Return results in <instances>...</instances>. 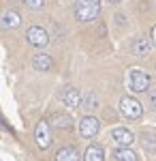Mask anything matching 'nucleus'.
Instances as JSON below:
<instances>
[{
	"instance_id": "nucleus-11",
	"label": "nucleus",
	"mask_w": 156,
	"mask_h": 161,
	"mask_svg": "<svg viewBox=\"0 0 156 161\" xmlns=\"http://www.w3.org/2000/svg\"><path fill=\"white\" fill-rule=\"evenodd\" d=\"M81 108H84L86 114H92V112H96L98 108H101V101H98V97H96V92H86L84 99H81Z\"/></svg>"
},
{
	"instance_id": "nucleus-1",
	"label": "nucleus",
	"mask_w": 156,
	"mask_h": 161,
	"mask_svg": "<svg viewBox=\"0 0 156 161\" xmlns=\"http://www.w3.org/2000/svg\"><path fill=\"white\" fill-rule=\"evenodd\" d=\"M73 11L79 22H94L101 15V0H75Z\"/></svg>"
},
{
	"instance_id": "nucleus-4",
	"label": "nucleus",
	"mask_w": 156,
	"mask_h": 161,
	"mask_svg": "<svg viewBox=\"0 0 156 161\" xmlns=\"http://www.w3.org/2000/svg\"><path fill=\"white\" fill-rule=\"evenodd\" d=\"M34 140H36V146H39L41 150H47L49 146H51V142H54V137H51V123L41 120V123L36 125Z\"/></svg>"
},
{
	"instance_id": "nucleus-7",
	"label": "nucleus",
	"mask_w": 156,
	"mask_h": 161,
	"mask_svg": "<svg viewBox=\"0 0 156 161\" xmlns=\"http://www.w3.org/2000/svg\"><path fill=\"white\" fill-rule=\"evenodd\" d=\"M60 99H62V103H64L66 108H71V110H75V108H81V99H84V95H81V92H79L77 88L66 86L64 90H62Z\"/></svg>"
},
{
	"instance_id": "nucleus-21",
	"label": "nucleus",
	"mask_w": 156,
	"mask_h": 161,
	"mask_svg": "<svg viewBox=\"0 0 156 161\" xmlns=\"http://www.w3.org/2000/svg\"><path fill=\"white\" fill-rule=\"evenodd\" d=\"M109 2H111V4H116V2H120V0H109Z\"/></svg>"
},
{
	"instance_id": "nucleus-17",
	"label": "nucleus",
	"mask_w": 156,
	"mask_h": 161,
	"mask_svg": "<svg viewBox=\"0 0 156 161\" xmlns=\"http://www.w3.org/2000/svg\"><path fill=\"white\" fill-rule=\"evenodd\" d=\"M143 146H145V150L154 153V150H156V137L150 136V133H143Z\"/></svg>"
},
{
	"instance_id": "nucleus-19",
	"label": "nucleus",
	"mask_w": 156,
	"mask_h": 161,
	"mask_svg": "<svg viewBox=\"0 0 156 161\" xmlns=\"http://www.w3.org/2000/svg\"><path fill=\"white\" fill-rule=\"evenodd\" d=\"M148 105H150V108H152V110L156 112V88L148 92Z\"/></svg>"
},
{
	"instance_id": "nucleus-2",
	"label": "nucleus",
	"mask_w": 156,
	"mask_h": 161,
	"mask_svg": "<svg viewBox=\"0 0 156 161\" xmlns=\"http://www.w3.org/2000/svg\"><path fill=\"white\" fill-rule=\"evenodd\" d=\"M150 75L141 71V69H131L128 75H126V84L131 88L133 92H145L148 88H150Z\"/></svg>"
},
{
	"instance_id": "nucleus-5",
	"label": "nucleus",
	"mask_w": 156,
	"mask_h": 161,
	"mask_svg": "<svg viewBox=\"0 0 156 161\" xmlns=\"http://www.w3.org/2000/svg\"><path fill=\"white\" fill-rule=\"evenodd\" d=\"M98 131H101V120H98L96 116L86 114L84 118L79 120V136H81V137L90 140V137H94Z\"/></svg>"
},
{
	"instance_id": "nucleus-18",
	"label": "nucleus",
	"mask_w": 156,
	"mask_h": 161,
	"mask_svg": "<svg viewBox=\"0 0 156 161\" xmlns=\"http://www.w3.org/2000/svg\"><path fill=\"white\" fill-rule=\"evenodd\" d=\"M28 9H32V11H41L43 7H45V0H22Z\"/></svg>"
},
{
	"instance_id": "nucleus-6",
	"label": "nucleus",
	"mask_w": 156,
	"mask_h": 161,
	"mask_svg": "<svg viewBox=\"0 0 156 161\" xmlns=\"http://www.w3.org/2000/svg\"><path fill=\"white\" fill-rule=\"evenodd\" d=\"M26 39H28V43L34 45V47H45L49 43V32L45 28H41V26H30L28 32H26Z\"/></svg>"
},
{
	"instance_id": "nucleus-10",
	"label": "nucleus",
	"mask_w": 156,
	"mask_h": 161,
	"mask_svg": "<svg viewBox=\"0 0 156 161\" xmlns=\"http://www.w3.org/2000/svg\"><path fill=\"white\" fill-rule=\"evenodd\" d=\"M111 140H113L118 146H131L133 142H135V136H133V131L124 129V127H116V129L111 131Z\"/></svg>"
},
{
	"instance_id": "nucleus-16",
	"label": "nucleus",
	"mask_w": 156,
	"mask_h": 161,
	"mask_svg": "<svg viewBox=\"0 0 156 161\" xmlns=\"http://www.w3.org/2000/svg\"><path fill=\"white\" fill-rule=\"evenodd\" d=\"M71 116L69 114H54L51 116V127H56V129H71Z\"/></svg>"
},
{
	"instance_id": "nucleus-8",
	"label": "nucleus",
	"mask_w": 156,
	"mask_h": 161,
	"mask_svg": "<svg viewBox=\"0 0 156 161\" xmlns=\"http://www.w3.org/2000/svg\"><path fill=\"white\" fill-rule=\"evenodd\" d=\"M152 45H154V43H152V39H148V37H135L131 41V54H133V56L143 58V56L150 54Z\"/></svg>"
},
{
	"instance_id": "nucleus-15",
	"label": "nucleus",
	"mask_w": 156,
	"mask_h": 161,
	"mask_svg": "<svg viewBox=\"0 0 156 161\" xmlns=\"http://www.w3.org/2000/svg\"><path fill=\"white\" fill-rule=\"evenodd\" d=\"M56 161H79V153L73 146H62L56 153Z\"/></svg>"
},
{
	"instance_id": "nucleus-12",
	"label": "nucleus",
	"mask_w": 156,
	"mask_h": 161,
	"mask_svg": "<svg viewBox=\"0 0 156 161\" xmlns=\"http://www.w3.org/2000/svg\"><path fill=\"white\" fill-rule=\"evenodd\" d=\"M84 161H105V148L98 144H90L84 153Z\"/></svg>"
},
{
	"instance_id": "nucleus-3",
	"label": "nucleus",
	"mask_w": 156,
	"mask_h": 161,
	"mask_svg": "<svg viewBox=\"0 0 156 161\" xmlns=\"http://www.w3.org/2000/svg\"><path fill=\"white\" fill-rule=\"evenodd\" d=\"M120 112L128 120H139L143 116V105L135 99V97H122L120 99Z\"/></svg>"
},
{
	"instance_id": "nucleus-20",
	"label": "nucleus",
	"mask_w": 156,
	"mask_h": 161,
	"mask_svg": "<svg viewBox=\"0 0 156 161\" xmlns=\"http://www.w3.org/2000/svg\"><path fill=\"white\" fill-rule=\"evenodd\" d=\"M152 43L156 45V24H154V28H152Z\"/></svg>"
},
{
	"instance_id": "nucleus-13",
	"label": "nucleus",
	"mask_w": 156,
	"mask_h": 161,
	"mask_svg": "<svg viewBox=\"0 0 156 161\" xmlns=\"http://www.w3.org/2000/svg\"><path fill=\"white\" fill-rule=\"evenodd\" d=\"M32 67H34V71H49L54 67V60L49 54H36L32 58Z\"/></svg>"
},
{
	"instance_id": "nucleus-14",
	"label": "nucleus",
	"mask_w": 156,
	"mask_h": 161,
	"mask_svg": "<svg viewBox=\"0 0 156 161\" xmlns=\"http://www.w3.org/2000/svg\"><path fill=\"white\" fill-rule=\"evenodd\" d=\"M113 157H116V161H139L137 153L131 150V146H118L116 153H113Z\"/></svg>"
},
{
	"instance_id": "nucleus-9",
	"label": "nucleus",
	"mask_w": 156,
	"mask_h": 161,
	"mask_svg": "<svg viewBox=\"0 0 156 161\" xmlns=\"http://www.w3.org/2000/svg\"><path fill=\"white\" fill-rule=\"evenodd\" d=\"M22 26V15L17 11H4L0 15V28L4 30H15Z\"/></svg>"
}]
</instances>
